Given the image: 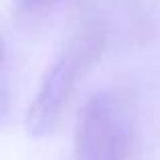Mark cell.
Instances as JSON below:
<instances>
[{
  "instance_id": "cell-1",
  "label": "cell",
  "mask_w": 160,
  "mask_h": 160,
  "mask_svg": "<svg viewBox=\"0 0 160 160\" xmlns=\"http://www.w3.org/2000/svg\"><path fill=\"white\" fill-rule=\"evenodd\" d=\"M99 47V35L93 31L83 32L69 41L51 63L27 112V130L31 136H47L59 124L79 79L98 57Z\"/></svg>"
},
{
  "instance_id": "cell-2",
  "label": "cell",
  "mask_w": 160,
  "mask_h": 160,
  "mask_svg": "<svg viewBox=\"0 0 160 160\" xmlns=\"http://www.w3.org/2000/svg\"><path fill=\"white\" fill-rule=\"evenodd\" d=\"M128 122L120 102L108 91L85 102L75 126L77 160H128Z\"/></svg>"
},
{
  "instance_id": "cell-3",
  "label": "cell",
  "mask_w": 160,
  "mask_h": 160,
  "mask_svg": "<svg viewBox=\"0 0 160 160\" xmlns=\"http://www.w3.org/2000/svg\"><path fill=\"white\" fill-rule=\"evenodd\" d=\"M55 0H18V8L27 14H37V12L49 8Z\"/></svg>"
}]
</instances>
